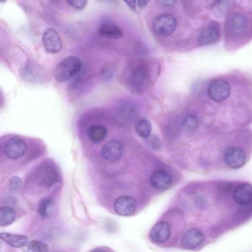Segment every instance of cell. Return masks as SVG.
Wrapping results in <instances>:
<instances>
[{
	"label": "cell",
	"instance_id": "1",
	"mask_svg": "<svg viewBox=\"0 0 252 252\" xmlns=\"http://www.w3.org/2000/svg\"><path fill=\"white\" fill-rule=\"evenodd\" d=\"M81 62L76 56L63 58L57 65L54 71L55 79L58 82H65L77 74L81 68Z\"/></svg>",
	"mask_w": 252,
	"mask_h": 252
},
{
	"label": "cell",
	"instance_id": "2",
	"mask_svg": "<svg viewBox=\"0 0 252 252\" xmlns=\"http://www.w3.org/2000/svg\"><path fill=\"white\" fill-rule=\"evenodd\" d=\"M149 75L148 68L144 63L138 62L134 64L127 79L130 90L136 93L142 91L148 82Z\"/></svg>",
	"mask_w": 252,
	"mask_h": 252
},
{
	"label": "cell",
	"instance_id": "3",
	"mask_svg": "<svg viewBox=\"0 0 252 252\" xmlns=\"http://www.w3.org/2000/svg\"><path fill=\"white\" fill-rule=\"evenodd\" d=\"M176 26V18L170 13H162L158 15L153 22L154 32L161 36H166L172 34Z\"/></svg>",
	"mask_w": 252,
	"mask_h": 252
},
{
	"label": "cell",
	"instance_id": "4",
	"mask_svg": "<svg viewBox=\"0 0 252 252\" xmlns=\"http://www.w3.org/2000/svg\"><path fill=\"white\" fill-rule=\"evenodd\" d=\"M247 155L244 149L238 146H231L227 148L223 153V160L225 164L232 169L242 167L246 163Z\"/></svg>",
	"mask_w": 252,
	"mask_h": 252
},
{
	"label": "cell",
	"instance_id": "5",
	"mask_svg": "<svg viewBox=\"0 0 252 252\" xmlns=\"http://www.w3.org/2000/svg\"><path fill=\"white\" fill-rule=\"evenodd\" d=\"M230 93V85L226 81L223 79L215 80L208 86V95L215 102L223 101L229 96Z\"/></svg>",
	"mask_w": 252,
	"mask_h": 252
},
{
	"label": "cell",
	"instance_id": "6",
	"mask_svg": "<svg viewBox=\"0 0 252 252\" xmlns=\"http://www.w3.org/2000/svg\"><path fill=\"white\" fill-rule=\"evenodd\" d=\"M42 40L44 47L48 53H59L63 48V41L60 35L52 28L47 29L44 32Z\"/></svg>",
	"mask_w": 252,
	"mask_h": 252
},
{
	"label": "cell",
	"instance_id": "7",
	"mask_svg": "<svg viewBox=\"0 0 252 252\" xmlns=\"http://www.w3.org/2000/svg\"><path fill=\"white\" fill-rule=\"evenodd\" d=\"M19 74L24 81L36 82L43 78L44 70L37 63L27 61L19 69Z\"/></svg>",
	"mask_w": 252,
	"mask_h": 252
},
{
	"label": "cell",
	"instance_id": "8",
	"mask_svg": "<svg viewBox=\"0 0 252 252\" xmlns=\"http://www.w3.org/2000/svg\"><path fill=\"white\" fill-rule=\"evenodd\" d=\"M234 202L241 206L248 205L252 202V185L248 183H241L234 186L232 191Z\"/></svg>",
	"mask_w": 252,
	"mask_h": 252
},
{
	"label": "cell",
	"instance_id": "9",
	"mask_svg": "<svg viewBox=\"0 0 252 252\" xmlns=\"http://www.w3.org/2000/svg\"><path fill=\"white\" fill-rule=\"evenodd\" d=\"M27 145L25 141L18 137L10 139L4 146V154L10 159H18L26 153Z\"/></svg>",
	"mask_w": 252,
	"mask_h": 252
},
{
	"label": "cell",
	"instance_id": "10",
	"mask_svg": "<svg viewBox=\"0 0 252 252\" xmlns=\"http://www.w3.org/2000/svg\"><path fill=\"white\" fill-rule=\"evenodd\" d=\"M114 208L116 212L121 216L132 215L136 209V201L132 197L122 195L115 200Z\"/></svg>",
	"mask_w": 252,
	"mask_h": 252
},
{
	"label": "cell",
	"instance_id": "11",
	"mask_svg": "<svg viewBox=\"0 0 252 252\" xmlns=\"http://www.w3.org/2000/svg\"><path fill=\"white\" fill-rule=\"evenodd\" d=\"M124 153V147L120 141L113 140L106 143L101 149V155L109 161L120 159Z\"/></svg>",
	"mask_w": 252,
	"mask_h": 252
},
{
	"label": "cell",
	"instance_id": "12",
	"mask_svg": "<svg viewBox=\"0 0 252 252\" xmlns=\"http://www.w3.org/2000/svg\"><path fill=\"white\" fill-rule=\"evenodd\" d=\"M97 33L101 37L108 39H118L123 35L119 27L110 21L101 23L97 29Z\"/></svg>",
	"mask_w": 252,
	"mask_h": 252
},
{
	"label": "cell",
	"instance_id": "13",
	"mask_svg": "<svg viewBox=\"0 0 252 252\" xmlns=\"http://www.w3.org/2000/svg\"><path fill=\"white\" fill-rule=\"evenodd\" d=\"M150 181L151 185L158 190L166 189L172 184V178L170 174L161 169L155 171L152 174Z\"/></svg>",
	"mask_w": 252,
	"mask_h": 252
},
{
	"label": "cell",
	"instance_id": "14",
	"mask_svg": "<svg viewBox=\"0 0 252 252\" xmlns=\"http://www.w3.org/2000/svg\"><path fill=\"white\" fill-rule=\"evenodd\" d=\"M247 21L245 16L241 14L234 15L229 20L227 28L229 33L233 36H239L245 32Z\"/></svg>",
	"mask_w": 252,
	"mask_h": 252
},
{
	"label": "cell",
	"instance_id": "15",
	"mask_svg": "<svg viewBox=\"0 0 252 252\" xmlns=\"http://www.w3.org/2000/svg\"><path fill=\"white\" fill-rule=\"evenodd\" d=\"M203 239L204 236L200 230L196 228H191L185 233L182 242L184 248L190 250L199 246Z\"/></svg>",
	"mask_w": 252,
	"mask_h": 252
},
{
	"label": "cell",
	"instance_id": "16",
	"mask_svg": "<svg viewBox=\"0 0 252 252\" xmlns=\"http://www.w3.org/2000/svg\"><path fill=\"white\" fill-rule=\"evenodd\" d=\"M170 234L171 226L165 221H160L156 223L150 232L151 239L158 243H162L167 240Z\"/></svg>",
	"mask_w": 252,
	"mask_h": 252
},
{
	"label": "cell",
	"instance_id": "17",
	"mask_svg": "<svg viewBox=\"0 0 252 252\" xmlns=\"http://www.w3.org/2000/svg\"><path fill=\"white\" fill-rule=\"evenodd\" d=\"M218 28L211 26L205 28L199 34L197 41L200 45L205 46L216 42L219 38Z\"/></svg>",
	"mask_w": 252,
	"mask_h": 252
},
{
	"label": "cell",
	"instance_id": "18",
	"mask_svg": "<svg viewBox=\"0 0 252 252\" xmlns=\"http://www.w3.org/2000/svg\"><path fill=\"white\" fill-rule=\"evenodd\" d=\"M0 237L3 241L15 248L24 247L29 241L28 238L26 236L7 232H1Z\"/></svg>",
	"mask_w": 252,
	"mask_h": 252
},
{
	"label": "cell",
	"instance_id": "19",
	"mask_svg": "<svg viewBox=\"0 0 252 252\" xmlns=\"http://www.w3.org/2000/svg\"><path fill=\"white\" fill-rule=\"evenodd\" d=\"M107 133V129L100 125H93L88 130V136L89 140L93 143H98L102 141L106 137Z\"/></svg>",
	"mask_w": 252,
	"mask_h": 252
},
{
	"label": "cell",
	"instance_id": "20",
	"mask_svg": "<svg viewBox=\"0 0 252 252\" xmlns=\"http://www.w3.org/2000/svg\"><path fill=\"white\" fill-rule=\"evenodd\" d=\"M15 211L9 207L4 206L0 209V225L2 226L11 224L15 220Z\"/></svg>",
	"mask_w": 252,
	"mask_h": 252
},
{
	"label": "cell",
	"instance_id": "21",
	"mask_svg": "<svg viewBox=\"0 0 252 252\" xmlns=\"http://www.w3.org/2000/svg\"><path fill=\"white\" fill-rule=\"evenodd\" d=\"M151 128L150 122L144 119L138 120L135 126L137 134L140 137L145 139L150 135Z\"/></svg>",
	"mask_w": 252,
	"mask_h": 252
},
{
	"label": "cell",
	"instance_id": "22",
	"mask_svg": "<svg viewBox=\"0 0 252 252\" xmlns=\"http://www.w3.org/2000/svg\"><path fill=\"white\" fill-rule=\"evenodd\" d=\"M181 125L182 128L186 131H194L199 126L198 118L193 114L188 115L183 119Z\"/></svg>",
	"mask_w": 252,
	"mask_h": 252
},
{
	"label": "cell",
	"instance_id": "23",
	"mask_svg": "<svg viewBox=\"0 0 252 252\" xmlns=\"http://www.w3.org/2000/svg\"><path fill=\"white\" fill-rule=\"evenodd\" d=\"M24 252H48L49 247L42 241L33 240L24 247Z\"/></svg>",
	"mask_w": 252,
	"mask_h": 252
},
{
	"label": "cell",
	"instance_id": "24",
	"mask_svg": "<svg viewBox=\"0 0 252 252\" xmlns=\"http://www.w3.org/2000/svg\"><path fill=\"white\" fill-rule=\"evenodd\" d=\"M58 176L56 170L48 168L45 170L41 179V183L47 187H50L57 181Z\"/></svg>",
	"mask_w": 252,
	"mask_h": 252
},
{
	"label": "cell",
	"instance_id": "25",
	"mask_svg": "<svg viewBox=\"0 0 252 252\" xmlns=\"http://www.w3.org/2000/svg\"><path fill=\"white\" fill-rule=\"evenodd\" d=\"M52 203L53 199L51 198L43 199L40 202L37 211L38 214L42 218H45L48 216L49 209Z\"/></svg>",
	"mask_w": 252,
	"mask_h": 252
},
{
	"label": "cell",
	"instance_id": "26",
	"mask_svg": "<svg viewBox=\"0 0 252 252\" xmlns=\"http://www.w3.org/2000/svg\"><path fill=\"white\" fill-rule=\"evenodd\" d=\"M145 143L147 146L154 151H159L161 148V142L158 137L155 135H150L146 138Z\"/></svg>",
	"mask_w": 252,
	"mask_h": 252
},
{
	"label": "cell",
	"instance_id": "27",
	"mask_svg": "<svg viewBox=\"0 0 252 252\" xmlns=\"http://www.w3.org/2000/svg\"><path fill=\"white\" fill-rule=\"evenodd\" d=\"M67 2L70 7L78 10L83 9L87 4V1L85 0H69Z\"/></svg>",
	"mask_w": 252,
	"mask_h": 252
},
{
	"label": "cell",
	"instance_id": "28",
	"mask_svg": "<svg viewBox=\"0 0 252 252\" xmlns=\"http://www.w3.org/2000/svg\"><path fill=\"white\" fill-rule=\"evenodd\" d=\"M21 179L17 176L12 177L9 181V187L14 190L18 189L21 187Z\"/></svg>",
	"mask_w": 252,
	"mask_h": 252
},
{
	"label": "cell",
	"instance_id": "29",
	"mask_svg": "<svg viewBox=\"0 0 252 252\" xmlns=\"http://www.w3.org/2000/svg\"><path fill=\"white\" fill-rule=\"evenodd\" d=\"M159 2L161 3L163 5L165 6H172L174 5L176 3V1L175 0H161L159 1Z\"/></svg>",
	"mask_w": 252,
	"mask_h": 252
},
{
	"label": "cell",
	"instance_id": "30",
	"mask_svg": "<svg viewBox=\"0 0 252 252\" xmlns=\"http://www.w3.org/2000/svg\"><path fill=\"white\" fill-rule=\"evenodd\" d=\"M125 2L127 5L132 9H135L136 7V1L131 0V1H125Z\"/></svg>",
	"mask_w": 252,
	"mask_h": 252
},
{
	"label": "cell",
	"instance_id": "31",
	"mask_svg": "<svg viewBox=\"0 0 252 252\" xmlns=\"http://www.w3.org/2000/svg\"><path fill=\"white\" fill-rule=\"evenodd\" d=\"M148 2L149 1L147 0H139L137 1L138 5L141 8H144Z\"/></svg>",
	"mask_w": 252,
	"mask_h": 252
},
{
	"label": "cell",
	"instance_id": "32",
	"mask_svg": "<svg viewBox=\"0 0 252 252\" xmlns=\"http://www.w3.org/2000/svg\"><path fill=\"white\" fill-rule=\"evenodd\" d=\"M92 252H105V251L101 250H96Z\"/></svg>",
	"mask_w": 252,
	"mask_h": 252
}]
</instances>
